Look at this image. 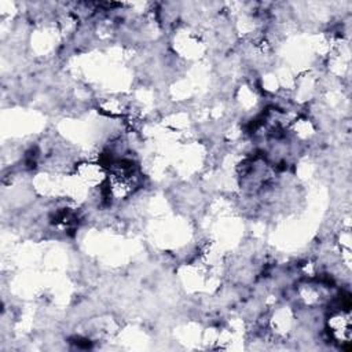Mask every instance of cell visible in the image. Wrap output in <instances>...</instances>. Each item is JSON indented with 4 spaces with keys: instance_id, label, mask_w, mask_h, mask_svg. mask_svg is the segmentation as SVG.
Returning a JSON list of instances; mask_svg holds the SVG:
<instances>
[{
    "instance_id": "cell-1",
    "label": "cell",
    "mask_w": 352,
    "mask_h": 352,
    "mask_svg": "<svg viewBox=\"0 0 352 352\" xmlns=\"http://www.w3.org/2000/svg\"><path fill=\"white\" fill-rule=\"evenodd\" d=\"M75 174H76V178L82 183L91 186V187L101 185L106 178L105 169L101 164L89 163V161H84V163H80L79 165H76Z\"/></svg>"
},
{
    "instance_id": "cell-2",
    "label": "cell",
    "mask_w": 352,
    "mask_h": 352,
    "mask_svg": "<svg viewBox=\"0 0 352 352\" xmlns=\"http://www.w3.org/2000/svg\"><path fill=\"white\" fill-rule=\"evenodd\" d=\"M329 331L336 341L348 342L351 338V316L345 311H338L329 318Z\"/></svg>"
}]
</instances>
